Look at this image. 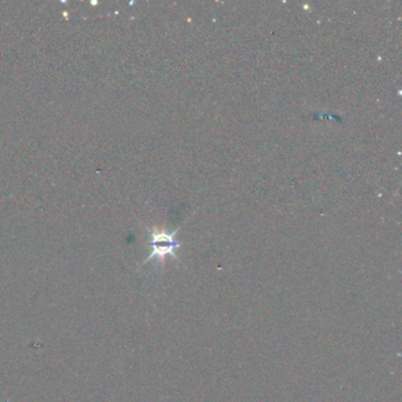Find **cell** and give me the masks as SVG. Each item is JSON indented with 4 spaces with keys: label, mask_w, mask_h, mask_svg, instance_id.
I'll return each instance as SVG.
<instances>
[{
    "label": "cell",
    "mask_w": 402,
    "mask_h": 402,
    "mask_svg": "<svg viewBox=\"0 0 402 402\" xmlns=\"http://www.w3.org/2000/svg\"><path fill=\"white\" fill-rule=\"evenodd\" d=\"M146 229L150 232L151 236V241H150V246H151V254H150L148 259L144 261V264H148L150 261L156 260L160 264H164V260L167 256H173L175 260H180L177 256L176 249L180 248V243L177 242L175 239L177 232L180 230H175V232H167L164 230L151 229L148 228Z\"/></svg>",
    "instance_id": "obj_1"
}]
</instances>
